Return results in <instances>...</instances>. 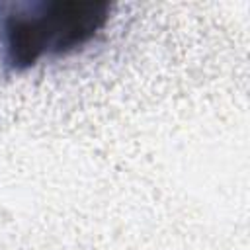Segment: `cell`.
Returning a JSON list of instances; mask_svg holds the SVG:
<instances>
[{"label": "cell", "instance_id": "cell-1", "mask_svg": "<svg viewBox=\"0 0 250 250\" xmlns=\"http://www.w3.org/2000/svg\"><path fill=\"white\" fill-rule=\"evenodd\" d=\"M113 4L78 0L0 2V64L20 74L43 59L70 55L96 39Z\"/></svg>", "mask_w": 250, "mask_h": 250}]
</instances>
